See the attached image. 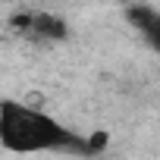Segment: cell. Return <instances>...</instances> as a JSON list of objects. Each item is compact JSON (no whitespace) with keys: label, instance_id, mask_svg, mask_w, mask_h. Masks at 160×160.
Returning <instances> with one entry per match:
<instances>
[{"label":"cell","instance_id":"6da1fadb","mask_svg":"<svg viewBox=\"0 0 160 160\" xmlns=\"http://www.w3.org/2000/svg\"><path fill=\"white\" fill-rule=\"evenodd\" d=\"M0 144L10 151H85L60 122L44 116L41 110H28L25 104L3 101L0 104Z\"/></svg>","mask_w":160,"mask_h":160},{"label":"cell","instance_id":"7a4b0ae2","mask_svg":"<svg viewBox=\"0 0 160 160\" xmlns=\"http://www.w3.org/2000/svg\"><path fill=\"white\" fill-rule=\"evenodd\" d=\"M126 16H129V22L141 32L144 44H148L154 53H160V13L151 10V7H129Z\"/></svg>","mask_w":160,"mask_h":160},{"label":"cell","instance_id":"3957f363","mask_svg":"<svg viewBox=\"0 0 160 160\" xmlns=\"http://www.w3.org/2000/svg\"><path fill=\"white\" fill-rule=\"evenodd\" d=\"M28 35H38V38H47V41H63L66 38V22L53 13H32Z\"/></svg>","mask_w":160,"mask_h":160},{"label":"cell","instance_id":"277c9868","mask_svg":"<svg viewBox=\"0 0 160 160\" xmlns=\"http://www.w3.org/2000/svg\"><path fill=\"white\" fill-rule=\"evenodd\" d=\"M104 144H107V132H94V135L85 141V151H88V154H94V151H101Z\"/></svg>","mask_w":160,"mask_h":160}]
</instances>
